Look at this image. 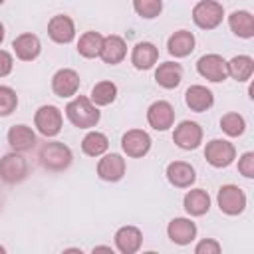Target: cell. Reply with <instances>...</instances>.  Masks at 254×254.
<instances>
[{
	"instance_id": "obj_1",
	"label": "cell",
	"mask_w": 254,
	"mask_h": 254,
	"mask_svg": "<svg viewBox=\"0 0 254 254\" xmlns=\"http://www.w3.org/2000/svg\"><path fill=\"white\" fill-rule=\"evenodd\" d=\"M65 115H67V119H69L75 127H79V129L95 127V125L99 123V117H101L97 105H95L89 97H85V95L73 97V99L65 105Z\"/></svg>"
},
{
	"instance_id": "obj_2",
	"label": "cell",
	"mask_w": 254,
	"mask_h": 254,
	"mask_svg": "<svg viewBox=\"0 0 254 254\" xmlns=\"http://www.w3.org/2000/svg\"><path fill=\"white\" fill-rule=\"evenodd\" d=\"M71 151L67 145L60 143V141H52L46 143L40 149V163L48 169V171H64L71 165Z\"/></svg>"
},
{
	"instance_id": "obj_3",
	"label": "cell",
	"mask_w": 254,
	"mask_h": 254,
	"mask_svg": "<svg viewBox=\"0 0 254 254\" xmlns=\"http://www.w3.org/2000/svg\"><path fill=\"white\" fill-rule=\"evenodd\" d=\"M222 18H224V8L214 0H200L192 8V20L202 30H214L216 26H220Z\"/></svg>"
},
{
	"instance_id": "obj_4",
	"label": "cell",
	"mask_w": 254,
	"mask_h": 254,
	"mask_svg": "<svg viewBox=\"0 0 254 254\" xmlns=\"http://www.w3.org/2000/svg\"><path fill=\"white\" fill-rule=\"evenodd\" d=\"M34 125L44 137H56L64 125L62 111L56 105H42L34 115Z\"/></svg>"
},
{
	"instance_id": "obj_5",
	"label": "cell",
	"mask_w": 254,
	"mask_h": 254,
	"mask_svg": "<svg viewBox=\"0 0 254 254\" xmlns=\"http://www.w3.org/2000/svg\"><path fill=\"white\" fill-rule=\"evenodd\" d=\"M216 202H218V208L224 214L236 216V214H240L246 208V194L236 185H222L220 190H218Z\"/></svg>"
},
{
	"instance_id": "obj_6",
	"label": "cell",
	"mask_w": 254,
	"mask_h": 254,
	"mask_svg": "<svg viewBox=\"0 0 254 254\" xmlns=\"http://www.w3.org/2000/svg\"><path fill=\"white\" fill-rule=\"evenodd\" d=\"M28 175V163L26 159L16 151V153H8L0 159V179L8 185L20 183L24 181Z\"/></svg>"
},
{
	"instance_id": "obj_7",
	"label": "cell",
	"mask_w": 254,
	"mask_h": 254,
	"mask_svg": "<svg viewBox=\"0 0 254 254\" xmlns=\"http://www.w3.org/2000/svg\"><path fill=\"white\" fill-rule=\"evenodd\" d=\"M121 149L127 157H133V159L145 157L151 149V137L143 129H129L121 137Z\"/></svg>"
},
{
	"instance_id": "obj_8",
	"label": "cell",
	"mask_w": 254,
	"mask_h": 254,
	"mask_svg": "<svg viewBox=\"0 0 254 254\" xmlns=\"http://www.w3.org/2000/svg\"><path fill=\"white\" fill-rule=\"evenodd\" d=\"M204 157L206 161L216 167V169H222V167H228L234 157H236V149L232 143L224 141V139H212L206 143V149H204Z\"/></svg>"
},
{
	"instance_id": "obj_9",
	"label": "cell",
	"mask_w": 254,
	"mask_h": 254,
	"mask_svg": "<svg viewBox=\"0 0 254 254\" xmlns=\"http://www.w3.org/2000/svg\"><path fill=\"white\" fill-rule=\"evenodd\" d=\"M196 71L208 79V81H224L228 77V69H226V60L218 54H206L196 62Z\"/></svg>"
},
{
	"instance_id": "obj_10",
	"label": "cell",
	"mask_w": 254,
	"mask_h": 254,
	"mask_svg": "<svg viewBox=\"0 0 254 254\" xmlns=\"http://www.w3.org/2000/svg\"><path fill=\"white\" fill-rule=\"evenodd\" d=\"M173 141L177 143V147H181L185 151L196 149L200 145V141H202V129H200V125L196 121H181L175 127Z\"/></svg>"
},
{
	"instance_id": "obj_11",
	"label": "cell",
	"mask_w": 254,
	"mask_h": 254,
	"mask_svg": "<svg viewBox=\"0 0 254 254\" xmlns=\"http://www.w3.org/2000/svg\"><path fill=\"white\" fill-rule=\"evenodd\" d=\"M147 121H149V125L153 129L167 131L175 123V109H173V105L169 101H163V99L151 103L149 109H147Z\"/></svg>"
},
{
	"instance_id": "obj_12",
	"label": "cell",
	"mask_w": 254,
	"mask_h": 254,
	"mask_svg": "<svg viewBox=\"0 0 254 254\" xmlns=\"http://www.w3.org/2000/svg\"><path fill=\"white\" fill-rule=\"evenodd\" d=\"M52 89L58 97H71L79 89V75L75 69L62 67L52 77Z\"/></svg>"
},
{
	"instance_id": "obj_13",
	"label": "cell",
	"mask_w": 254,
	"mask_h": 254,
	"mask_svg": "<svg viewBox=\"0 0 254 254\" xmlns=\"http://www.w3.org/2000/svg\"><path fill=\"white\" fill-rule=\"evenodd\" d=\"M97 175H99V179L109 181V183L121 181L123 175H125V159L119 153L103 155L97 163Z\"/></svg>"
},
{
	"instance_id": "obj_14",
	"label": "cell",
	"mask_w": 254,
	"mask_h": 254,
	"mask_svg": "<svg viewBox=\"0 0 254 254\" xmlns=\"http://www.w3.org/2000/svg\"><path fill=\"white\" fill-rule=\"evenodd\" d=\"M48 36L56 44H69L75 38V26L73 20L65 14H58L48 22Z\"/></svg>"
},
{
	"instance_id": "obj_15",
	"label": "cell",
	"mask_w": 254,
	"mask_h": 254,
	"mask_svg": "<svg viewBox=\"0 0 254 254\" xmlns=\"http://www.w3.org/2000/svg\"><path fill=\"white\" fill-rule=\"evenodd\" d=\"M127 56V44L121 36L117 34H111V36H105L103 38V44H101V52H99V58L109 64V65H115L119 62H123V58Z\"/></svg>"
},
{
	"instance_id": "obj_16",
	"label": "cell",
	"mask_w": 254,
	"mask_h": 254,
	"mask_svg": "<svg viewBox=\"0 0 254 254\" xmlns=\"http://www.w3.org/2000/svg\"><path fill=\"white\" fill-rule=\"evenodd\" d=\"M12 48H14L16 58L22 60V62H32L42 52L40 38L34 36V34H20V36H16L14 42H12Z\"/></svg>"
},
{
	"instance_id": "obj_17",
	"label": "cell",
	"mask_w": 254,
	"mask_h": 254,
	"mask_svg": "<svg viewBox=\"0 0 254 254\" xmlns=\"http://www.w3.org/2000/svg\"><path fill=\"white\" fill-rule=\"evenodd\" d=\"M167 179L177 189H189L194 183L196 175H194L192 165H189L185 161H173L167 167Z\"/></svg>"
},
{
	"instance_id": "obj_18",
	"label": "cell",
	"mask_w": 254,
	"mask_h": 254,
	"mask_svg": "<svg viewBox=\"0 0 254 254\" xmlns=\"http://www.w3.org/2000/svg\"><path fill=\"white\" fill-rule=\"evenodd\" d=\"M167 234L175 244H190L196 238V226L189 218H173L167 226Z\"/></svg>"
},
{
	"instance_id": "obj_19",
	"label": "cell",
	"mask_w": 254,
	"mask_h": 254,
	"mask_svg": "<svg viewBox=\"0 0 254 254\" xmlns=\"http://www.w3.org/2000/svg\"><path fill=\"white\" fill-rule=\"evenodd\" d=\"M143 234L137 226H121L115 232V246L121 254H135L141 248Z\"/></svg>"
},
{
	"instance_id": "obj_20",
	"label": "cell",
	"mask_w": 254,
	"mask_h": 254,
	"mask_svg": "<svg viewBox=\"0 0 254 254\" xmlns=\"http://www.w3.org/2000/svg\"><path fill=\"white\" fill-rule=\"evenodd\" d=\"M185 101L189 105L190 111H196V113H202L206 109L212 107L214 103V95L210 89H206L204 85H190L185 93Z\"/></svg>"
},
{
	"instance_id": "obj_21",
	"label": "cell",
	"mask_w": 254,
	"mask_h": 254,
	"mask_svg": "<svg viewBox=\"0 0 254 254\" xmlns=\"http://www.w3.org/2000/svg\"><path fill=\"white\" fill-rule=\"evenodd\" d=\"M157 60H159V50L155 44H151V42L135 44V48L131 52V64L137 69H149L157 64Z\"/></svg>"
},
{
	"instance_id": "obj_22",
	"label": "cell",
	"mask_w": 254,
	"mask_h": 254,
	"mask_svg": "<svg viewBox=\"0 0 254 254\" xmlns=\"http://www.w3.org/2000/svg\"><path fill=\"white\" fill-rule=\"evenodd\" d=\"M8 143L14 151L24 153L36 145V133L28 125H14L8 131Z\"/></svg>"
},
{
	"instance_id": "obj_23",
	"label": "cell",
	"mask_w": 254,
	"mask_h": 254,
	"mask_svg": "<svg viewBox=\"0 0 254 254\" xmlns=\"http://www.w3.org/2000/svg\"><path fill=\"white\" fill-rule=\"evenodd\" d=\"M183 204H185V210L190 214V216H202L208 212L210 208V196L206 190L202 189H192L185 194L183 198Z\"/></svg>"
},
{
	"instance_id": "obj_24",
	"label": "cell",
	"mask_w": 254,
	"mask_h": 254,
	"mask_svg": "<svg viewBox=\"0 0 254 254\" xmlns=\"http://www.w3.org/2000/svg\"><path fill=\"white\" fill-rule=\"evenodd\" d=\"M181 79H183V67H181V64H175V62H165L155 71V81L165 89L177 87L181 83Z\"/></svg>"
},
{
	"instance_id": "obj_25",
	"label": "cell",
	"mask_w": 254,
	"mask_h": 254,
	"mask_svg": "<svg viewBox=\"0 0 254 254\" xmlns=\"http://www.w3.org/2000/svg\"><path fill=\"white\" fill-rule=\"evenodd\" d=\"M167 48H169V54L171 56H175V58H187L194 50V36L189 30H179V32H175L169 38Z\"/></svg>"
},
{
	"instance_id": "obj_26",
	"label": "cell",
	"mask_w": 254,
	"mask_h": 254,
	"mask_svg": "<svg viewBox=\"0 0 254 254\" xmlns=\"http://www.w3.org/2000/svg\"><path fill=\"white\" fill-rule=\"evenodd\" d=\"M228 26L238 38H252L254 36V18L248 10H236L228 16Z\"/></svg>"
},
{
	"instance_id": "obj_27",
	"label": "cell",
	"mask_w": 254,
	"mask_h": 254,
	"mask_svg": "<svg viewBox=\"0 0 254 254\" xmlns=\"http://www.w3.org/2000/svg\"><path fill=\"white\" fill-rule=\"evenodd\" d=\"M226 69L236 81H246L254 73V60L250 56H234L230 62H226Z\"/></svg>"
},
{
	"instance_id": "obj_28",
	"label": "cell",
	"mask_w": 254,
	"mask_h": 254,
	"mask_svg": "<svg viewBox=\"0 0 254 254\" xmlns=\"http://www.w3.org/2000/svg\"><path fill=\"white\" fill-rule=\"evenodd\" d=\"M101 44H103V36L99 32H85L79 36L77 42V52L83 58H97L101 52Z\"/></svg>"
},
{
	"instance_id": "obj_29",
	"label": "cell",
	"mask_w": 254,
	"mask_h": 254,
	"mask_svg": "<svg viewBox=\"0 0 254 254\" xmlns=\"http://www.w3.org/2000/svg\"><path fill=\"white\" fill-rule=\"evenodd\" d=\"M107 147H109V141L99 131H89L81 141V151L87 157H99V155H103L107 151Z\"/></svg>"
},
{
	"instance_id": "obj_30",
	"label": "cell",
	"mask_w": 254,
	"mask_h": 254,
	"mask_svg": "<svg viewBox=\"0 0 254 254\" xmlns=\"http://www.w3.org/2000/svg\"><path fill=\"white\" fill-rule=\"evenodd\" d=\"M117 97V85L113 81H99L91 87V95L89 99L95 105H109L111 101H115Z\"/></svg>"
},
{
	"instance_id": "obj_31",
	"label": "cell",
	"mask_w": 254,
	"mask_h": 254,
	"mask_svg": "<svg viewBox=\"0 0 254 254\" xmlns=\"http://www.w3.org/2000/svg\"><path fill=\"white\" fill-rule=\"evenodd\" d=\"M220 129H222L228 137H238V135L244 133L246 121H244V117L238 115V113H226V115H222V119H220Z\"/></svg>"
},
{
	"instance_id": "obj_32",
	"label": "cell",
	"mask_w": 254,
	"mask_h": 254,
	"mask_svg": "<svg viewBox=\"0 0 254 254\" xmlns=\"http://www.w3.org/2000/svg\"><path fill=\"white\" fill-rule=\"evenodd\" d=\"M133 10L141 18H157L163 10V0H133Z\"/></svg>"
},
{
	"instance_id": "obj_33",
	"label": "cell",
	"mask_w": 254,
	"mask_h": 254,
	"mask_svg": "<svg viewBox=\"0 0 254 254\" xmlns=\"http://www.w3.org/2000/svg\"><path fill=\"white\" fill-rule=\"evenodd\" d=\"M18 105V95L12 87L0 85V117L10 115Z\"/></svg>"
},
{
	"instance_id": "obj_34",
	"label": "cell",
	"mask_w": 254,
	"mask_h": 254,
	"mask_svg": "<svg viewBox=\"0 0 254 254\" xmlns=\"http://www.w3.org/2000/svg\"><path fill=\"white\" fill-rule=\"evenodd\" d=\"M238 173L246 179H252L254 177V153L248 151L244 153L240 159H238Z\"/></svg>"
},
{
	"instance_id": "obj_35",
	"label": "cell",
	"mask_w": 254,
	"mask_h": 254,
	"mask_svg": "<svg viewBox=\"0 0 254 254\" xmlns=\"http://www.w3.org/2000/svg\"><path fill=\"white\" fill-rule=\"evenodd\" d=\"M194 252L196 254H218L220 252V244L216 240H212V238H204L194 246Z\"/></svg>"
},
{
	"instance_id": "obj_36",
	"label": "cell",
	"mask_w": 254,
	"mask_h": 254,
	"mask_svg": "<svg viewBox=\"0 0 254 254\" xmlns=\"http://www.w3.org/2000/svg\"><path fill=\"white\" fill-rule=\"evenodd\" d=\"M14 67V60L6 50H0V77H6Z\"/></svg>"
},
{
	"instance_id": "obj_37",
	"label": "cell",
	"mask_w": 254,
	"mask_h": 254,
	"mask_svg": "<svg viewBox=\"0 0 254 254\" xmlns=\"http://www.w3.org/2000/svg\"><path fill=\"white\" fill-rule=\"evenodd\" d=\"M2 40H4V26H2V22H0V44H2Z\"/></svg>"
},
{
	"instance_id": "obj_38",
	"label": "cell",
	"mask_w": 254,
	"mask_h": 254,
	"mask_svg": "<svg viewBox=\"0 0 254 254\" xmlns=\"http://www.w3.org/2000/svg\"><path fill=\"white\" fill-rule=\"evenodd\" d=\"M0 252H4V248H2V246H0Z\"/></svg>"
},
{
	"instance_id": "obj_39",
	"label": "cell",
	"mask_w": 254,
	"mask_h": 254,
	"mask_svg": "<svg viewBox=\"0 0 254 254\" xmlns=\"http://www.w3.org/2000/svg\"><path fill=\"white\" fill-rule=\"evenodd\" d=\"M0 4H4V0H0Z\"/></svg>"
}]
</instances>
